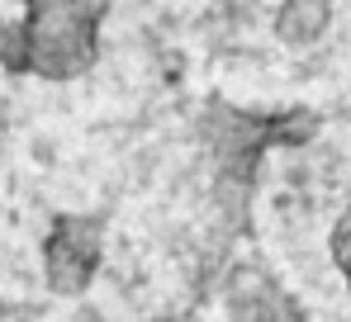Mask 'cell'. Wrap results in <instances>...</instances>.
I'll list each match as a JSON object with an SVG mask.
<instances>
[{
	"label": "cell",
	"instance_id": "cell-1",
	"mask_svg": "<svg viewBox=\"0 0 351 322\" xmlns=\"http://www.w3.org/2000/svg\"><path fill=\"white\" fill-rule=\"evenodd\" d=\"M223 304H228V322H313L308 308L261 261H237L228 270Z\"/></svg>",
	"mask_w": 351,
	"mask_h": 322
},
{
	"label": "cell",
	"instance_id": "cell-2",
	"mask_svg": "<svg viewBox=\"0 0 351 322\" xmlns=\"http://www.w3.org/2000/svg\"><path fill=\"white\" fill-rule=\"evenodd\" d=\"M100 266V227L90 218H58L48 237V280L58 294H81Z\"/></svg>",
	"mask_w": 351,
	"mask_h": 322
},
{
	"label": "cell",
	"instance_id": "cell-3",
	"mask_svg": "<svg viewBox=\"0 0 351 322\" xmlns=\"http://www.w3.org/2000/svg\"><path fill=\"white\" fill-rule=\"evenodd\" d=\"M332 29V0H280L271 34L285 48H313L323 43V34Z\"/></svg>",
	"mask_w": 351,
	"mask_h": 322
},
{
	"label": "cell",
	"instance_id": "cell-4",
	"mask_svg": "<svg viewBox=\"0 0 351 322\" xmlns=\"http://www.w3.org/2000/svg\"><path fill=\"white\" fill-rule=\"evenodd\" d=\"M328 251H332V266H337V275L347 280V294H351V237H328Z\"/></svg>",
	"mask_w": 351,
	"mask_h": 322
},
{
	"label": "cell",
	"instance_id": "cell-5",
	"mask_svg": "<svg viewBox=\"0 0 351 322\" xmlns=\"http://www.w3.org/2000/svg\"><path fill=\"white\" fill-rule=\"evenodd\" d=\"M332 232H337V237H351V204L342 209V218H337V227H332Z\"/></svg>",
	"mask_w": 351,
	"mask_h": 322
}]
</instances>
